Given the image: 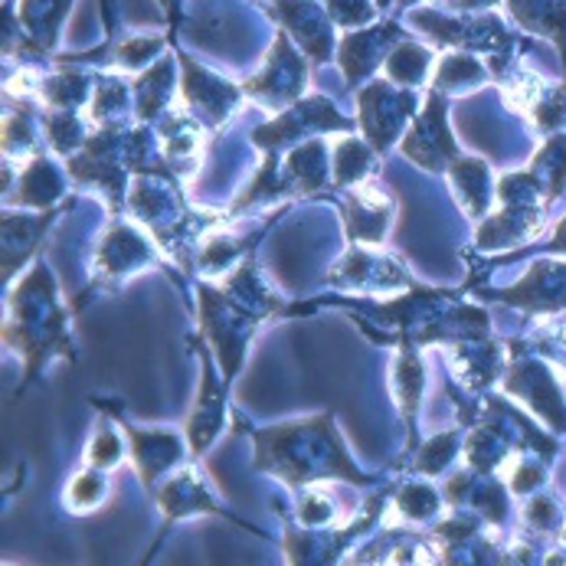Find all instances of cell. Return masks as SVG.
I'll return each mask as SVG.
<instances>
[{
    "instance_id": "obj_4",
    "label": "cell",
    "mask_w": 566,
    "mask_h": 566,
    "mask_svg": "<svg viewBox=\"0 0 566 566\" xmlns=\"http://www.w3.org/2000/svg\"><path fill=\"white\" fill-rule=\"evenodd\" d=\"M164 259H167V252L158 240H151L142 230V223L132 227L125 220H115L98 243L95 262H92V282L105 292H118L125 282L161 265Z\"/></svg>"
},
{
    "instance_id": "obj_26",
    "label": "cell",
    "mask_w": 566,
    "mask_h": 566,
    "mask_svg": "<svg viewBox=\"0 0 566 566\" xmlns=\"http://www.w3.org/2000/svg\"><path fill=\"white\" fill-rule=\"evenodd\" d=\"M135 85V115L145 125L161 122V115L174 105V56H161L145 73H138Z\"/></svg>"
},
{
    "instance_id": "obj_25",
    "label": "cell",
    "mask_w": 566,
    "mask_h": 566,
    "mask_svg": "<svg viewBox=\"0 0 566 566\" xmlns=\"http://www.w3.org/2000/svg\"><path fill=\"white\" fill-rule=\"evenodd\" d=\"M394 397L403 412L406 429H409V446H416V416L422 406V394H426V364L419 357V347L412 340H400V354L394 360Z\"/></svg>"
},
{
    "instance_id": "obj_32",
    "label": "cell",
    "mask_w": 566,
    "mask_h": 566,
    "mask_svg": "<svg viewBox=\"0 0 566 566\" xmlns=\"http://www.w3.org/2000/svg\"><path fill=\"white\" fill-rule=\"evenodd\" d=\"M112 494V482H108V472L105 469H95V465H85L66 482L63 491V504L70 514H92L98 511Z\"/></svg>"
},
{
    "instance_id": "obj_15",
    "label": "cell",
    "mask_w": 566,
    "mask_h": 566,
    "mask_svg": "<svg viewBox=\"0 0 566 566\" xmlns=\"http://www.w3.org/2000/svg\"><path fill=\"white\" fill-rule=\"evenodd\" d=\"M197 459H190L187 465H180L174 475H167L158 491V507H161L164 531L174 527L177 521L184 517H197V514H217V517H227V521H237L230 511L220 507L217 494L210 491L207 479L200 475V469L193 465ZM240 524V521H237Z\"/></svg>"
},
{
    "instance_id": "obj_3",
    "label": "cell",
    "mask_w": 566,
    "mask_h": 566,
    "mask_svg": "<svg viewBox=\"0 0 566 566\" xmlns=\"http://www.w3.org/2000/svg\"><path fill=\"white\" fill-rule=\"evenodd\" d=\"M3 344L23 357V367H27L23 387L33 377H40L46 360H53V357L76 360L73 340H70V312H66V305L60 298V285L43 259H36L33 269L7 295Z\"/></svg>"
},
{
    "instance_id": "obj_37",
    "label": "cell",
    "mask_w": 566,
    "mask_h": 566,
    "mask_svg": "<svg viewBox=\"0 0 566 566\" xmlns=\"http://www.w3.org/2000/svg\"><path fill=\"white\" fill-rule=\"evenodd\" d=\"M455 455H459V432L432 436V439L419 449L412 472L422 475V479H436V475H442V472L455 462Z\"/></svg>"
},
{
    "instance_id": "obj_11",
    "label": "cell",
    "mask_w": 566,
    "mask_h": 566,
    "mask_svg": "<svg viewBox=\"0 0 566 566\" xmlns=\"http://www.w3.org/2000/svg\"><path fill=\"white\" fill-rule=\"evenodd\" d=\"M340 217H344V230L350 243L384 245L397 220V200L370 177L344 190Z\"/></svg>"
},
{
    "instance_id": "obj_14",
    "label": "cell",
    "mask_w": 566,
    "mask_h": 566,
    "mask_svg": "<svg viewBox=\"0 0 566 566\" xmlns=\"http://www.w3.org/2000/svg\"><path fill=\"white\" fill-rule=\"evenodd\" d=\"M200 350V394H197V403L187 416V442H190V452L193 459H203L207 449L217 442V436L223 432L227 426V377H217V357L213 350Z\"/></svg>"
},
{
    "instance_id": "obj_16",
    "label": "cell",
    "mask_w": 566,
    "mask_h": 566,
    "mask_svg": "<svg viewBox=\"0 0 566 566\" xmlns=\"http://www.w3.org/2000/svg\"><path fill=\"white\" fill-rule=\"evenodd\" d=\"M275 17L282 20L285 33L295 36V46L315 63L324 66L334 56V20L318 0H272Z\"/></svg>"
},
{
    "instance_id": "obj_34",
    "label": "cell",
    "mask_w": 566,
    "mask_h": 566,
    "mask_svg": "<svg viewBox=\"0 0 566 566\" xmlns=\"http://www.w3.org/2000/svg\"><path fill=\"white\" fill-rule=\"evenodd\" d=\"M36 155H40V145H36L33 112L30 108H13L3 118V161L27 164Z\"/></svg>"
},
{
    "instance_id": "obj_8",
    "label": "cell",
    "mask_w": 566,
    "mask_h": 566,
    "mask_svg": "<svg viewBox=\"0 0 566 566\" xmlns=\"http://www.w3.org/2000/svg\"><path fill=\"white\" fill-rule=\"evenodd\" d=\"M400 151L429 174H446L459 161V145L449 128V95L446 92L429 88L416 118L409 122V132L400 138Z\"/></svg>"
},
{
    "instance_id": "obj_7",
    "label": "cell",
    "mask_w": 566,
    "mask_h": 566,
    "mask_svg": "<svg viewBox=\"0 0 566 566\" xmlns=\"http://www.w3.org/2000/svg\"><path fill=\"white\" fill-rule=\"evenodd\" d=\"M357 105H360L357 122H360L364 138L380 155H387L394 145H400L406 125L416 118L422 98L406 85H397L390 80H374L367 88H360Z\"/></svg>"
},
{
    "instance_id": "obj_5",
    "label": "cell",
    "mask_w": 566,
    "mask_h": 566,
    "mask_svg": "<svg viewBox=\"0 0 566 566\" xmlns=\"http://www.w3.org/2000/svg\"><path fill=\"white\" fill-rule=\"evenodd\" d=\"M305 88H308V63L298 53V46H292L289 33L279 30L275 46L265 56L262 70L249 82H243L245 98L252 105H259L262 112L279 115V112L292 108L295 102H302Z\"/></svg>"
},
{
    "instance_id": "obj_30",
    "label": "cell",
    "mask_w": 566,
    "mask_h": 566,
    "mask_svg": "<svg viewBox=\"0 0 566 566\" xmlns=\"http://www.w3.org/2000/svg\"><path fill=\"white\" fill-rule=\"evenodd\" d=\"M488 70L491 66H488L485 60H479L475 53L455 50V53H449V56L439 60L436 76H432V88H439L446 95H465V92L485 85Z\"/></svg>"
},
{
    "instance_id": "obj_20",
    "label": "cell",
    "mask_w": 566,
    "mask_h": 566,
    "mask_svg": "<svg viewBox=\"0 0 566 566\" xmlns=\"http://www.w3.org/2000/svg\"><path fill=\"white\" fill-rule=\"evenodd\" d=\"M56 217H60L56 207L43 213H17L10 207V213H3V289L33 259V252L40 249L46 230L56 223Z\"/></svg>"
},
{
    "instance_id": "obj_1",
    "label": "cell",
    "mask_w": 566,
    "mask_h": 566,
    "mask_svg": "<svg viewBox=\"0 0 566 566\" xmlns=\"http://www.w3.org/2000/svg\"><path fill=\"white\" fill-rule=\"evenodd\" d=\"M252 442H255V469L279 479L292 491L322 485V482H347L357 488L374 485V475H364L350 459L331 412L252 429Z\"/></svg>"
},
{
    "instance_id": "obj_12",
    "label": "cell",
    "mask_w": 566,
    "mask_h": 566,
    "mask_svg": "<svg viewBox=\"0 0 566 566\" xmlns=\"http://www.w3.org/2000/svg\"><path fill=\"white\" fill-rule=\"evenodd\" d=\"M118 422L125 429L132 462L148 488H158L167 475H174L180 465H187L193 459V452H187L190 442H184L170 429H142L128 419H118Z\"/></svg>"
},
{
    "instance_id": "obj_28",
    "label": "cell",
    "mask_w": 566,
    "mask_h": 566,
    "mask_svg": "<svg viewBox=\"0 0 566 566\" xmlns=\"http://www.w3.org/2000/svg\"><path fill=\"white\" fill-rule=\"evenodd\" d=\"M70 13V0H20V30L33 53H50L60 36V23Z\"/></svg>"
},
{
    "instance_id": "obj_13",
    "label": "cell",
    "mask_w": 566,
    "mask_h": 566,
    "mask_svg": "<svg viewBox=\"0 0 566 566\" xmlns=\"http://www.w3.org/2000/svg\"><path fill=\"white\" fill-rule=\"evenodd\" d=\"M406 40V30L397 20H384V23H370L360 30H347L340 46H337V63L347 85H360L367 82L394 53V46Z\"/></svg>"
},
{
    "instance_id": "obj_36",
    "label": "cell",
    "mask_w": 566,
    "mask_h": 566,
    "mask_svg": "<svg viewBox=\"0 0 566 566\" xmlns=\"http://www.w3.org/2000/svg\"><path fill=\"white\" fill-rule=\"evenodd\" d=\"M164 56V36H132L112 46V70L115 73H145L151 63Z\"/></svg>"
},
{
    "instance_id": "obj_2",
    "label": "cell",
    "mask_w": 566,
    "mask_h": 566,
    "mask_svg": "<svg viewBox=\"0 0 566 566\" xmlns=\"http://www.w3.org/2000/svg\"><path fill=\"white\" fill-rule=\"evenodd\" d=\"M197 302H200V331L210 340V350L227 384H233L243 367L252 334L259 331V324L282 312V302L262 282L252 259L237 265L220 285L203 282L197 289Z\"/></svg>"
},
{
    "instance_id": "obj_10",
    "label": "cell",
    "mask_w": 566,
    "mask_h": 566,
    "mask_svg": "<svg viewBox=\"0 0 566 566\" xmlns=\"http://www.w3.org/2000/svg\"><path fill=\"white\" fill-rule=\"evenodd\" d=\"M180 66H184V82H180V98L187 105V112L203 125V128H220L227 125L245 102L243 85L220 80L217 73L203 70L200 63H193L190 56L177 53Z\"/></svg>"
},
{
    "instance_id": "obj_38",
    "label": "cell",
    "mask_w": 566,
    "mask_h": 566,
    "mask_svg": "<svg viewBox=\"0 0 566 566\" xmlns=\"http://www.w3.org/2000/svg\"><path fill=\"white\" fill-rule=\"evenodd\" d=\"M331 13V20L340 27V30H360V27H370L374 17H377V0H322Z\"/></svg>"
},
{
    "instance_id": "obj_22",
    "label": "cell",
    "mask_w": 566,
    "mask_h": 566,
    "mask_svg": "<svg viewBox=\"0 0 566 566\" xmlns=\"http://www.w3.org/2000/svg\"><path fill=\"white\" fill-rule=\"evenodd\" d=\"M442 497L432 485L422 482H406L397 488V494L384 504L380 527H409V531H426V524H436L442 517Z\"/></svg>"
},
{
    "instance_id": "obj_31",
    "label": "cell",
    "mask_w": 566,
    "mask_h": 566,
    "mask_svg": "<svg viewBox=\"0 0 566 566\" xmlns=\"http://www.w3.org/2000/svg\"><path fill=\"white\" fill-rule=\"evenodd\" d=\"M432 66H436V46H422V43H412L406 36V40H400L394 46V53L387 56L384 73H387V80L397 82V85L419 88L422 82L429 80Z\"/></svg>"
},
{
    "instance_id": "obj_21",
    "label": "cell",
    "mask_w": 566,
    "mask_h": 566,
    "mask_svg": "<svg viewBox=\"0 0 566 566\" xmlns=\"http://www.w3.org/2000/svg\"><path fill=\"white\" fill-rule=\"evenodd\" d=\"M449 364H452L455 380L465 390L482 394V390H488L501 377V370H504V347H497L488 337L459 340V344H449Z\"/></svg>"
},
{
    "instance_id": "obj_23",
    "label": "cell",
    "mask_w": 566,
    "mask_h": 566,
    "mask_svg": "<svg viewBox=\"0 0 566 566\" xmlns=\"http://www.w3.org/2000/svg\"><path fill=\"white\" fill-rule=\"evenodd\" d=\"M66 193V177L60 164L46 155H36L23 164V174L17 180V190L3 197L7 207H30V210H53V203Z\"/></svg>"
},
{
    "instance_id": "obj_18",
    "label": "cell",
    "mask_w": 566,
    "mask_h": 566,
    "mask_svg": "<svg viewBox=\"0 0 566 566\" xmlns=\"http://www.w3.org/2000/svg\"><path fill=\"white\" fill-rule=\"evenodd\" d=\"M485 298L534 312V315H554L566 308V262H534L531 272L504 289V292H485Z\"/></svg>"
},
{
    "instance_id": "obj_27",
    "label": "cell",
    "mask_w": 566,
    "mask_h": 566,
    "mask_svg": "<svg viewBox=\"0 0 566 566\" xmlns=\"http://www.w3.org/2000/svg\"><path fill=\"white\" fill-rule=\"evenodd\" d=\"M380 151L367 142V138H357V135H344L337 145H334V155H331V187L337 190H347L354 184H364L377 174L380 167Z\"/></svg>"
},
{
    "instance_id": "obj_29",
    "label": "cell",
    "mask_w": 566,
    "mask_h": 566,
    "mask_svg": "<svg viewBox=\"0 0 566 566\" xmlns=\"http://www.w3.org/2000/svg\"><path fill=\"white\" fill-rule=\"evenodd\" d=\"M507 10L521 27L551 36L566 63V0H507Z\"/></svg>"
},
{
    "instance_id": "obj_9",
    "label": "cell",
    "mask_w": 566,
    "mask_h": 566,
    "mask_svg": "<svg viewBox=\"0 0 566 566\" xmlns=\"http://www.w3.org/2000/svg\"><path fill=\"white\" fill-rule=\"evenodd\" d=\"M327 285H334L340 292L384 298V295H400V289H412V279H409L400 255L384 252V245L354 243L331 269Z\"/></svg>"
},
{
    "instance_id": "obj_33",
    "label": "cell",
    "mask_w": 566,
    "mask_h": 566,
    "mask_svg": "<svg viewBox=\"0 0 566 566\" xmlns=\"http://www.w3.org/2000/svg\"><path fill=\"white\" fill-rule=\"evenodd\" d=\"M295 524L308 527V531H327V527H340L344 524V514L337 511L327 482L298 491V497H295Z\"/></svg>"
},
{
    "instance_id": "obj_19",
    "label": "cell",
    "mask_w": 566,
    "mask_h": 566,
    "mask_svg": "<svg viewBox=\"0 0 566 566\" xmlns=\"http://www.w3.org/2000/svg\"><path fill=\"white\" fill-rule=\"evenodd\" d=\"M504 390L521 397L527 406H534V412L544 416L551 426H560V429L566 426L564 394L547 367H541L534 360H517L511 367V374L504 377Z\"/></svg>"
},
{
    "instance_id": "obj_24",
    "label": "cell",
    "mask_w": 566,
    "mask_h": 566,
    "mask_svg": "<svg viewBox=\"0 0 566 566\" xmlns=\"http://www.w3.org/2000/svg\"><path fill=\"white\" fill-rule=\"evenodd\" d=\"M446 180L452 187L455 203L465 210L469 220H485L491 213V200L497 197V187H491V167L482 158H459L446 170Z\"/></svg>"
},
{
    "instance_id": "obj_17",
    "label": "cell",
    "mask_w": 566,
    "mask_h": 566,
    "mask_svg": "<svg viewBox=\"0 0 566 566\" xmlns=\"http://www.w3.org/2000/svg\"><path fill=\"white\" fill-rule=\"evenodd\" d=\"M158 145L170 177L184 184L197 174L203 158V125L187 112V105H170L158 122Z\"/></svg>"
},
{
    "instance_id": "obj_40",
    "label": "cell",
    "mask_w": 566,
    "mask_h": 566,
    "mask_svg": "<svg viewBox=\"0 0 566 566\" xmlns=\"http://www.w3.org/2000/svg\"><path fill=\"white\" fill-rule=\"evenodd\" d=\"M547 249H551V252H566V220L557 227V233H554V240L547 243Z\"/></svg>"
},
{
    "instance_id": "obj_39",
    "label": "cell",
    "mask_w": 566,
    "mask_h": 566,
    "mask_svg": "<svg viewBox=\"0 0 566 566\" xmlns=\"http://www.w3.org/2000/svg\"><path fill=\"white\" fill-rule=\"evenodd\" d=\"M527 521L537 527V531H554L557 527V504L547 501V497H537L527 504Z\"/></svg>"
},
{
    "instance_id": "obj_35",
    "label": "cell",
    "mask_w": 566,
    "mask_h": 566,
    "mask_svg": "<svg viewBox=\"0 0 566 566\" xmlns=\"http://www.w3.org/2000/svg\"><path fill=\"white\" fill-rule=\"evenodd\" d=\"M125 452H128V439H125V429L122 422L115 426L112 419H102L82 462L85 465H95V469H105V472H115L122 462H125Z\"/></svg>"
},
{
    "instance_id": "obj_6",
    "label": "cell",
    "mask_w": 566,
    "mask_h": 566,
    "mask_svg": "<svg viewBox=\"0 0 566 566\" xmlns=\"http://www.w3.org/2000/svg\"><path fill=\"white\" fill-rule=\"evenodd\" d=\"M322 132H354V118L340 115L324 95H308L302 102H295L292 108L279 112L272 122L259 125L252 132V145L262 155H279L289 151L302 142H308L312 135Z\"/></svg>"
}]
</instances>
